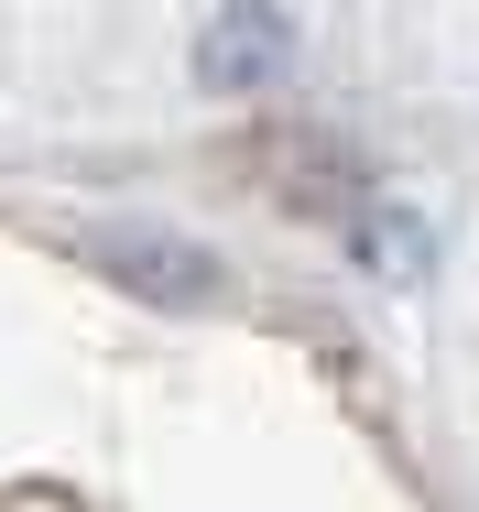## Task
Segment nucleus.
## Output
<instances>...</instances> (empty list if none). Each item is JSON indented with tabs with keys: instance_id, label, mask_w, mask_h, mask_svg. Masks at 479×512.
Here are the masks:
<instances>
[{
	"instance_id": "1",
	"label": "nucleus",
	"mask_w": 479,
	"mask_h": 512,
	"mask_svg": "<svg viewBox=\"0 0 479 512\" xmlns=\"http://www.w3.org/2000/svg\"><path fill=\"white\" fill-rule=\"evenodd\" d=\"M284 77H294V22L273 0L207 11V33H196V88H207V99H262V88H284Z\"/></svg>"
},
{
	"instance_id": "2",
	"label": "nucleus",
	"mask_w": 479,
	"mask_h": 512,
	"mask_svg": "<svg viewBox=\"0 0 479 512\" xmlns=\"http://www.w3.org/2000/svg\"><path fill=\"white\" fill-rule=\"evenodd\" d=\"M98 262H120V284H131V295H164V306H207V295H218V262H207L196 240L109 229V240H98Z\"/></svg>"
},
{
	"instance_id": "3",
	"label": "nucleus",
	"mask_w": 479,
	"mask_h": 512,
	"mask_svg": "<svg viewBox=\"0 0 479 512\" xmlns=\"http://www.w3.org/2000/svg\"><path fill=\"white\" fill-rule=\"evenodd\" d=\"M349 251H360L382 284H425V273H436V229H425L414 207H360V218H349Z\"/></svg>"
}]
</instances>
